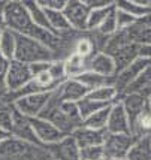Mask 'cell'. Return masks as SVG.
Wrapping results in <instances>:
<instances>
[{
	"label": "cell",
	"instance_id": "1",
	"mask_svg": "<svg viewBox=\"0 0 151 160\" xmlns=\"http://www.w3.org/2000/svg\"><path fill=\"white\" fill-rule=\"evenodd\" d=\"M3 24H5V28L11 30L15 35L27 36L34 41H39L41 43L47 45L49 49H53L55 52V57L58 56V51L62 47V39L57 35H54L53 32L38 27L32 21L30 14L23 2L20 0L8 2L5 12H3Z\"/></svg>",
	"mask_w": 151,
	"mask_h": 160
},
{
	"label": "cell",
	"instance_id": "2",
	"mask_svg": "<svg viewBox=\"0 0 151 160\" xmlns=\"http://www.w3.org/2000/svg\"><path fill=\"white\" fill-rule=\"evenodd\" d=\"M0 160H53L45 147L9 136L0 142Z\"/></svg>",
	"mask_w": 151,
	"mask_h": 160
},
{
	"label": "cell",
	"instance_id": "3",
	"mask_svg": "<svg viewBox=\"0 0 151 160\" xmlns=\"http://www.w3.org/2000/svg\"><path fill=\"white\" fill-rule=\"evenodd\" d=\"M14 60L30 66L41 62H54L57 60V57L53 49H49L47 45L41 43L39 41H34L27 36L15 35Z\"/></svg>",
	"mask_w": 151,
	"mask_h": 160
},
{
	"label": "cell",
	"instance_id": "4",
	"mask_svg": "<svg viewBox=\"0 0 151 160\" xmlns=\"http://www.w3.org/2000/svg\"><path fill=\"white\" fill-rule=\"evenodd\" d=\"M135 138L132 135H124V133H108L105 142H103V151H105V159L115 160V159H126L130 147L133 145Z\"/></svg>",
	"mask_w": 151,
	"mask_h": 160
},
{
	"label": "cell",
	"instance_id": "5",
	"mask_svg": "<svg viewBox=\"0 0 151 160\" xmlns=\"http://www.w3.org/2000/svg\"><path fill=\"white\" fill-rule=\"evenodd\" d=\"M53 93V91H51ZM51 93H36V94H27V96H21L15 99L12 105L17 111L23 114L27 118H36L41 115L43 108L47 106Z\"/></svg>",
	"mask_w": 151,
	"mask_h": 160
},
{
	"label": "cell",
	"instance_id": "6",
	"mask_svg": "<svg viewBox=\"0 0 151 160\" xmlns=\"http://www.w3.org/2000/svg\"><path fill=\"white\" fill-rule=\"evenodd\" d=\"M63 14L72 30L79 33L87 32V18H88L90 9L84 3V0H68L63 9Z\"/></svg>",
	"mask_w": 151,
	"mask_h": 160
},
{
	"label": "cell",
	"instance_id": "7",
	"mask_svg": "<svg viewBox=\"0 0 151 160\" xmlns=\"http://www.w3.org/2000/svg\"><path fill=\"white\" fill-rule=\"evenodd\" d=\"M32 78L33 75H32L28 64H24L17 60H11L9 70L6 75V93L12 94V93L20 91L24 85H27L32 81Z\"/></svg>",
	"mask_w": 151,
	"mask_h": 160
},
{
	"label": "cell",
	"instance_id": "8",
	"mask_svg": "<svg viewBox=\"0 0 151 160\" xmlns=\"http://www.w3.org/2000/svg\"><path fill=\"white\" fill-rule=\"evenodd\" d=\"M30 123H32V127H33V132L36 135V138L39 141V144L42 147H49L54 145L57 142H60L63 138H66L68 135L62 133L54 124H51L49 121L43 118H30Z\"/></svg>",
	"mask_w": 151,
	"mask_h": 160
},
{
	"label": "cell",
	"instance_id": "9",
	"mask_svg": "<svg viewBox=\"0 0 151 160\" xmlns=\"http://www.w3.org/2000/svg\"><path fill=\"white\" fill-rule=\"evenodd\" d=\"M150 64H151L150 60L136 58V60H133L129 66H126L124 69H121L118 72L117 75L114 77V87L117 88V91L120 93V96L123 94V91L126 90V87L130 82H133Z\"/></svg>",
	"mask_w": 151,
	"mask_h": 160
},
{
	"label": "cell",
	"instance_id": "10",
	"mask_svg": "<svg viewBox=\"0 0 151 160\" xmlns=\"http://www.w3.org/2000/svg\"><path fill=\"white\" fill-rule=\"evenodd\" d=\"M12 106H14V105H12ZM11 136H14V138H17V139L26 141V142H28V144L41 145L39 141H38V138H36V135H34V132H33V127H32L30 118L24 117V115L20 114L15 108H14V121H12Z\"/></svg>",
	"mask_w": 151,
	"mask_h": 160
},
{
	"label": "cell",
	"instance_id": "11",
	"mask_svg": "<svg viewBox=\"0 0 151 160\" xmlns=\"http://www.w3.org/2000/svg\"><path fill=\"white\" fill-rule=\"evenodd\" d=\"M47 150L53 156V160H81L79 147L76 145V142L70 135H68L54 145L47 147Z\"/></svg>",
	"mask_w": 151,
	"mask_h": 160
},
{
	"label": "cell",
	"instance_id": "12",
	"mask_svg": "<svg viewBox=\"0 0 151 160\" xmlns=\"http://www.w3.org/2000/svg\"><path fill=\"white\" fill-rule=\"evenodd\" d=\"M106 132L108 133H124L130 135V123L129 117L124 111L120 102L111 105L109 115H108V123H106Z\"/></svg>",
	"mask_w": 151,
	"mask_h": 160
},
{
	"label": "cell",
	"instance_id": "13",
	"mask_svg": "<svg viewBox=\"0 0 151 160\" xmlns=\"http://www.w3.org/2000/svg\"><path fill=\"white\" fill-rule=\"evenodd\" d=\"M106 135H108L106 130H94V129H88V127H84V126L78 127L76 130L70 133V136L73 138L76 145L79 147V150L88 148V147L103 145Z\"/></svg>",
	"mask_w": 151,
	"mask_h": 160
},
{
	"label": "cell",
	"instance_id": "14",
	"mask_svg": "<svg viewBox=\"0 0 151 160\" xmlns=\"http://www.w3.org/2000/svg\"><path fill=\"white\" fill-rule=\"evenodd\" d=\"M60 100L63 102H79L88 94V88H85L83 84L76 79H66L63 84L58 85V88H55Z\"/></svg>",
	"mask_w": 151,
	"mask_h": 160
},
{
	"label": "cell",
	"instance_id": "15",
	"mask_svg": "<svg viewBox=\"0 0 151 160\" xmlns=\"http://www.w3.org/2000/svg\"><path fill=\"white\" fill-rule=\"evenodd\" d=\"M120 103L129 117V123H132L144 111V108L148 103V98H145L144 94H139V93H129V94H123L120 98Z\"/></svg>",
	"mask_w": 151,
	"mask_h": 160
},
{
	"label": "cell",
	"instance_id": "16",
	"mask_svg": "<svg viewBox=\"0 0 151 160\" xmlns=\"http://www.w3.org/2000/svg\"><path fill=\"white\" fill-rule=\"evenodd\" d=\"M88 70L90 72H94L97 75H102V77H108V78L115 77L114 60L108 54H105V52H96L94 56L90 58Z\"/></svg>",
	"mask_w": 151,
	"mask_h": 160
},
{
	"label": "cell",
	"instance_id": "17",
	"mask_svg": "<svg viewBox=\"0 0 151 160\" xmlns=\"http://www.w3.org/2000/svg\"><path fill=\"white\" fill-rule=\"evenodd\" d=\"M109 57L114 60V64H115V75L121 69H124L126 66H129L133 60H136V43H127L121 48L115 49L114 52H111Z\"/></svg>",
	"mask_w": 151,
	"mask_h": 160
},
{
	"label": "cell",
	"instance_id": "18",
	"mask_svg": "<svg viewBox=\"0 0 151 160\" xmlns=\"http://www.w3.org/2000/svg\"><path fill=\"white\" fill-rule=\"evenodd\" d=\"M115 8L139 20L151 11V0H118L115 2Z\"/></svg>",
	"mask_w": 151,
	"mask_h": 160
},
{
	"label": "cell",
	"instance_id": "19",
	"mask_svg": "<svg viewBox=\"0 0 151 160\" xmlns=\"http://www.w3.org/2000/svg\"><path fill=\"white\" fill-rule=\"evenodd\" d=\"M130 135L135 139L151 136V112L148 109V103L144 108V111L130 123Z\"/></svg>",
	"mask_w": 151,
	"mask_h": 160
},
{
	"label": "cell",
	"instance_id": "20",
	"mask_svg": "<svg viewBox=\"0 0 151 160\" xmlns=\"http://www.w3.org/2000/svg\"><path fill=\"white\" fill-rule=\"evenodd\" d=\"M88 60L90 58H84L75 52H72L69 57H66L63 63H64V72H66L68 79H75L79 75H83L84 72H87L88 70Z\"/></svg>",
	"mask_w": 151,
	"mask_h": 160
},
{
	"label": "cell",
	"instance_id": "21",
	"mask_svg": "<svg viewBox=\"0 0 151 160\" xmlns=\"http://www.w3.org/2000/svg\"><path fill=\"white\" fill-rule=\"evenodd\" d=\"M129 93H139V94H144L145 98L151 96V64L123 91V94H129Z\"/></svg>",
	"mask_w": 151,
	"mask_h": 160
},
{
	"label": "cell",
	"instance_id": "22",
	"mask_svg": "<svg viewBox=\"0 0 151 160\" xmlns=\"http://www.w3.org/2000/svg\"><path fill=\"white\" fill-rule=\"evenodd\" d=\"M87 98L103 105H114L120 102L121 96H120V93L117 91V88L114 85H105V87H99V88H94V90H90Z\"/></svg>",
	"mask_w": 151,
	"mask_h": 160
},
{
	"label": "cell",
	"instance_id": "23",
	"mask_svg": "<svg viewBox=\"0 0 151 160\" xmlns=\"http://www.w3.org/2000/svg\"><path fill=\"white\" fill-rule=\"evenodd\" d=\"M126 160H151V136L135 139Z\"/></svg>",
	"mask_w": 151,
	"mask_h": 160
},
{
	"label": "cell",
	"instance_id": "24",
	"mask_svg": "<svg viewBox=\"0 0 151 160\" xmlns=\"http://www.w3.org/2000/svg\"><path fill=\"white\" fill-rule=\"evenodd\" d=\"M43 11H45V15H47L48 26L54 35L60 36L72 30L64 14H63V11H48V9H43Z\"/></svg>",
	"mask_w": 151,
	"mask_h": 160
},
{
	"label": "cell",
	"instance_id": "25",
	"mask_svg": "<svg viewBox=\"0 0 151 160\" xmlns=\"http://www.w3.org/2000/svg\"><path fill=\"white\" fill-rule=\"evenodd\" d=\"M76 81L83 84L85 88L90 90H94L99 87H105V85H114V78H108V77H102V75H97L94 72H84L83 75H79L78 78H75Z\"/></svg>",
	"mask_w": 151,
	"mask_h": 160
},
{
	"label": "cell",
	"instance_id": "26",
	"mask_svg": "<svg viewBox=\"0 0 151 160\" xmlns=\"http://www.w3.org/2000/svg\"><path fill=\"white\" fill-rule=\"evenodd\" d=\"M23 3H24L26 9L28 11L30 18H32V21H33L34 24H36L38 27L45 28V30L51 32V28H49V26H48V21H47L45 11H43V8H41V5L38 3V0H26V2H23Z\"/></svg>",
	"mask_w": 151,
	"mask_h": 160
},
{
	"label": "cell",
	"instance_id": "27",
	"mask_svg": "<svg viewBox=\"0 0 151 160\" xmlns=\"http://www.w3.org/2000/svg\"><path fill=\"white\" fill-rule=\"evenodd\" d=\"M115 9V2H112L109 6L100 8V9H90L88 18H87V32H94L103 22V20Z\"/></svg>",
	"mask_w": 151,
	"mask_h": 160
},
{
	"label": "cell",
	"instance_id": "28",
	"mask_svg": "<svg viewBox=\"0 0 151 160\" xmlns=\"http://www.w3.org/2000/svg\"><path fill=\"white\" fill-rule=\"evenodd\" d=\"M109 106H105L102 109H99L97 112L91 114L90 117L83 121L84 127H88V129H94V130H106V123H108V115H109Z\"/></svg>",
	"mask_w": 151,
	"mask_h": 160
},
{
	"label": "cell",
	"instance_id": "29",
	"mask_svg": "<svg viewBox=\"0 0 151 160\" xmlns=\"http://www.w3.org/2000/svg\"><path fill=\"white\" fill-rule=\"evenodd\" d=\"M73 52L78 54V56L84 57V58H91V57L96 54L94 45H93L91 39L88 38L87 32L81 33L79 38L75 41V45H73Z\"/></svg>",
	"mask_w": 151,
	"mask_h": 160
},
{
	"label": "cell",
	"instance_id": "30",
	"mask_svg": "<svg viewBox=\"0 0 151 160\" xmlns=\"http://www.w3.org/2000/svg\"><path fill=\"white\" fill-rule=\"evenodd\" d=\"M12 121H14V106L2 98L0 99V129H3L11 135Z\"/></svg>",
	"mask_w": 151,
	"mask_h": 160
},
{
	"label": "cell",
	"instance_id": "31",
	"mask_svg": "<svg viewBox=\"0 0 151 160\" xmlns=\"http://www.w3.org/2000/svg\"><path fill=\"white\" fill-rule=\"evenodd\" d=\"M0 54L8 60H14L15 54V33L5 28L0 38Z\"/></svg>",
	"mask_w": 151,
	"mask_h": 160
},
{
	"label": "cell",
	"instance_id": "32",
	"mask_svg": "<svg viewBox=\"0 0 151 160\" xmlns=\"http://www.w3.org/2000/svg\"><path fill=\"white\" fill-rule=\"evenodd\" d=\"M76 105H78L79 117H81L83 121L87 118V117H90L91 114L97 112L99 109H102V108H105V106H109V105H103V103H99V102H94V100L88 99L87 96H85L84 99H81L79 102H76Z\"/></svg>",
	"mask_w": 151,
	"mask_h": 160
},
{
	"label": "cell",
	"instance_id": "33",
	"mask_svg": "<svg viewBox=\"0 0 151 160\" xmlns=\"http://www.w3.org/2000/svg\"><path fill=\"white\" fill-rule=\"evenodd\" d=\"M97 33H100L102 36L109 38L114 33H117V21H115V9L109 12V15L103 20V22L99 26V28L96 30Z\"/></svg>",
	"mask_w": 151,
	"mask_h": 160
},
{
	"label": "cell",
	"instance_id": "34",
	"mask_svg": "<svg viewBox=\"0 0 151 160\" xmlns=\"http://www.w3.org/2000/svg\"><path fill=\"white\" fill-rule=\"evenodd\" d=\"M115 21H117V32H118V30H126V28L132 27L133 24H136L138 20L135 17H132L130 14L115 8Z\"/></svg>",
	"mask_w": 151,
	"mask_h": 160
},
{
	"label": "cell",
	"instance_id": "35",
	"mask_svg": "<svg viewBox=\"0 0 151 160\" xmlns=\"http://www.w3.org/2000/svg\"><path fill=\"white\" fill-rule=\"evenodd\" d=\"M79 153H81V160H106L102 145L83 148L79 150Z\"/></svg>",
	"mask_w": 151,
	"mask_h": 160
},
{
	"label": "cell",
	"instance_id": "36",
	"mask_svg": "<svg viewBox=\"0 0 151 160\" xmlns=\"http://www.w3.org/2000/svg\"><path fill=\"white\" fill-rule=\"evenodd\" d=\"M9 64L11 60H8L6 57L0 54V91L2 93H6V75L9 70Z\"/></svg>",
	"mask_w": 151,
	"mask_h": 160
},
{
	"label": "cell",
	"instance_id": "37",
	"mask_svg": "<svg viewBox=\"0 0 151 160\" xmlns=\"http://www.w3.org/2000/svg\"><path fill=\"white\" fill-rule=\"evenodd\" d=\"M68 0H38L41 8L48 9V11H63L66 6Z\"/></svg>",
	"mask_w": 151,
	"mask_h": 160
},
{
	"label": "cell",
	"instance_id": "38",
	"mask_svg": "<svg viewBox=\"0 0 151 160\" xmlns=\"http://www.w3.org/2000/svg\"><path fill=\"white\" fill-rule=\"evenodd\" d=\"M136 56L138 58H144L151 62V45L150 43H136Z\"/></svg>",
	"mask_w": 151,
	"mask_h": 160
},
{
	"label": "cell",
	"instance_id": "39",
	"mask_svg": "<svg viewBox=\"0 0 151 160\" xmlns=\"http://www.w3.org/2000/svg\"><path fill=\"white\" fill-rule=\"evenodd\" d=\"M51 63L53 62H41V63H34V64H30V70H32V75L36 77V75H39L42 72H47L49 69V66H51Z\"/></svg>",
	"mask_w": 151,
	"mask_h": 160
},
{
	"label": "cell",
	"instance_id": "40",
	"mask_svg": "<svg viewBox=\"0 0 151 160\" xmlns=\"http://www.w3.org/2000/svg\"><path fill=\"white\" fill-rule=\"evenodd\" d=\"M84 3L88 6V9H100V8L109 6L112 2L109 0H84Z\"/></svg>",
	"mask_w": 151,
	"mask_h": 160
},
{
	"label": "cell",
	"instance_id": "41",
	"mask_svg": "<svg viewBox=\"0 0 151 160\" xmlns=\"http://www.w3.org/2000/svg\"><path fill=\"white\" fill-rule=\"evenodd\" d=\"M136 24L142 26V27H148V28H151V11H150V12H148L147 15H144L142 18H139V20L136 21Z\"/></svg>",
	"mask_w": 151,
	"mask_h": 160
},
{
	"label": "cell",
	"instance_id": "42",
	"mask_svg": "<svg viewBox=\"0 0 151 160\" xmlns=\"http://www.w3.org/2000/svg\"><path fill=\"white\" fill-rule=\"evenodd\" d=\"M9 136H11L9 133H8V132H5L3 129H0V142H3V141L6 139V138H9Z\"/></svg>",
	"mask_w": 151,
	"mask_h": 160
},
{
	"label": "cell",
	"instance_id": "43",
	"mask_svg": "<svg viewBox=\"0 0 151 160\" xmlns=\"http://www.w3.org/2000/svg\"><path fill=\"white\" fill-rule=\"evenodd\" d=\"M148 109H150V112H151V96L148 98Z\"/></svg>",
	"mask_w": 151,
	"mask_h": 160
},
{
	"label": "cell",
	"instance_id": "44",
	"mask_svg": "<svg viewBox=\"0 0 151 160\" xmlns=\"http://www.w3.org/2000/svg\"><path fill=\"white\" fill-rule=\"evenodd\" d=\"M3 30H5V26H0V38H2V33H3Z\"/></svg>",
	"mask_w": 151,
	"mask_h": 160
},
{
	"label": "cell",
	"instance_id": "45",
	"mask_svg": "<svg viewBox=\"0 0 151 160\" xmlns=\"http://www.w3.org/2000/svg\"><path fill=\"white\" fill-rule=\"evenodd\" d=\"M5 94H6V93H2V91H0V99L3 98V96H5Z\"/></svg>",
	"mask_w": 151,
	"mask_h": 160
},
{
	"label": "cell",
	"instance_id": "46",
	"mask_svg": "<svg viewBox=\"0 0 151 160\" xmlns=\"http://www.w3.org/2000/svg\"><path fill=\"white\" fill-rule=\"evenodd\" d=\"M115 160H126V159H115Z\"/></svg>",
	"mask_w": 151,
	"mask_h": 160
}]
</instances>
